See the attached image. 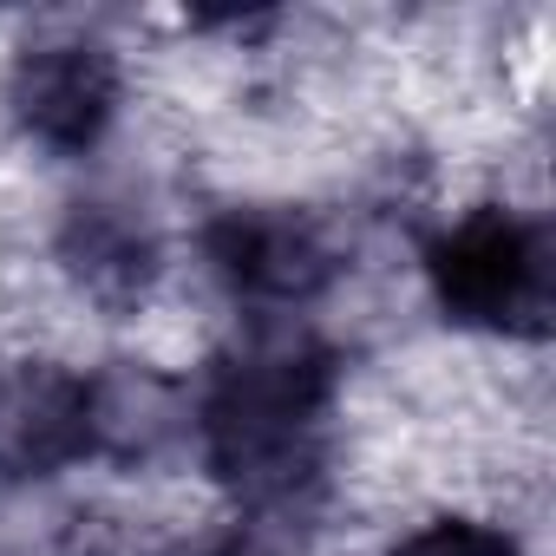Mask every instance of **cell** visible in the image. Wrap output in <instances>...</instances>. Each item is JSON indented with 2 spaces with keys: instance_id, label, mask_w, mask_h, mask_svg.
Masks as SVG:
<instances>
[{
  "instance_id": "cell-3",
  "label": "cell",
  "mask_w": 556,
  "mask_h": 556,
  "mask_svg": "<svg viewBox=\"0 0 556 556\" xmlns=\"http://www.w3.org/2000/svg\"><path fill=\"white\" fill-rule=\"evenodd\" d=\"M210 262L229 289L262 295V302H308L328 275L334 249L308 216L289 210H236L210 229Z\"/></svg>"
},
{
  "instance_id": "cell-4",
  "label": "cell",
  "mask_w": 556,
  "mask_h": 556,
  "mask_svg": "<svg viewBox=\"0 0 556 556\" xmlns=\"http://www.w3.org/2000/svg\"><path fill=\"white\" fill-rule=\"evenodd\" d=\"M14 118L60 151L92 144L118 112V66L99 47H40L14 66Z\"/></svg>"
},
{
  "instance_id": "cell-5",
  "label": "cell",
  "mask_w": 556,
  "mask_h": 556,
  "mask_svg": "<svg viewBox=\"0 0 556 556\" xmlns=\"http://www.w3.org/2000/svg\"><path fill=\"white\" fill-rule=\"evenodd\" d=\"M92 452V387L60 367L0 374V471L34 478Z\"/></svg>"
},
{
  "instance_id": "cell-1",
  "label": "cell",
  "mask_w": 556,
  "mask_h": 556,
  "mask_svg": "<svg viewBox=\"0 0 556 556\" xmlns=\"http://www.w3.org/2000/svg\"><path fill=\"white\" fill-rule=\"evenodd\" d=\"M328 361L315 348H255L229 361L203 406V439L223 478L255 497L295 491L321 458Z\"/></svg>"
},
{
  "instance_id": "cell-7",
  "label": "cell",
  "mask_w": 556,
  "mask_h": 556,
  "mask_svg": "<svg viewBox=\"0 0 556 556\" xmlns=\"http://www.w3.org/2000/svg\"><path fill=\"white\" fill-rule=\"evenodd\" d=\"M393 556H523L517 536L491 530V523H471V517H439L426 530H413Z\"/></svg>"
},
{
  "instance_id": "cell-2",
  "label": "cell",
  "mask_w": 556,
  "mask_h": 556,
  "mask_svg": "<svg viewBox=\"0 0 556 556\" xmlns=\"http://www.w3.org/2000/svg\"><path fill=\"white\" fill-rule=\"evenodd\" d=\"M432 295L452 321L497 334H543L549 321V236L510 210H471L426 249Z\"/></svg>"
},
{
  "instance_id": "cell-6",
  "label": "cell",
  "mask_w": 556,
  "mask_h": 556,
  "mask_svg": "<svg viewBox=\"0 0 556 556\" xmlns=\"http://www.w3.org/2000/svg\"><path fill=\"white\" fill-rule=\"evenodd\" d=\"M86 262V275H92V282H112V275H118V289H131V282H144V236L131 229V223H118V216H105V210H92V216H79V242H73Z\"/></svg>"
}]
</instances>
